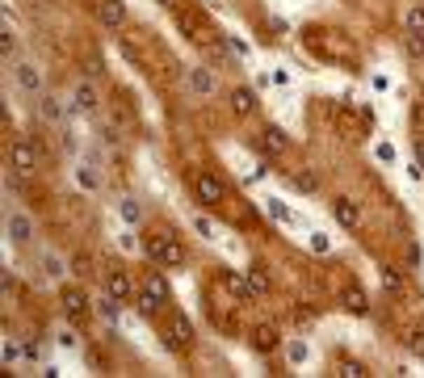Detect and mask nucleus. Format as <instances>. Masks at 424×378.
<instances>
[{
	"label": "nucleus",
	"mask_w": 424,
	"mask_h": 378,
	"mask_svg": "<svg viewBox=\"0 0 424 378\" xmlns=\"http://www.w3.org/2000/svg\"><path fill=\"white\" fill-rule=\"evenodd\" d=\"M143 252H147L156 265H164V269H181V265H185V248H181V240H177L172 231H151V236H143Z\"/></svg>",
	"instance_id": "f257e3e1"
},
{
	"label": "nucleus",
	"mask_w": 424,
	"mask_h": 378,
	"mask_svg": "<svg viewBox=\"0 0 424 378\" xmlns=\"http://www.w3.org/2000/svg\"><path fill=\"white\" fill-rule=\"evenodd\" d=\"M164 303H168V282H164L160 274H147V278H143V286H139L135 311H139L143 320H156V316L164 311Z\"/></svg>",
	"instance_id": "f03ea898"
},
{
	"label": "nucleus",
	"mask_w": 424,
	"mask_h": 378,
	"mask_svg": "<svg viewBox=\"0 0 424 378\" xmlns=\"http://www.w3.org/2000/svg\"><path fill=\"white\" fill-rule=\"evenodd\" d=\"M38 118L46 126H67L71 118V101H59L55 93H38Z\"/></svg>",
	"instance_id": "7ed1b4c3"
},
{
	"label": "nucleus",
	"mask_w": 424,
	"mask_h": 378,
	"mask_svg": "<svg viewBox=\"0 0 424 378\" xmlns=\"http://www.w3.org/2000/svg\"><path fill=\"white\" fill-rule=\"evenodd\" d=\"M164 341H168V349H177V353H189L193 349V324H189V316H172L168 320V328H164Z\"/></svg>",
	"instance_id": "20e7f679"
},
{
	"label": "nucleus",
	"mask_w": 424,
	"mask_h": 378,
	"mask_svg": "<svg viewBox=\"0 0 424 378\" xmlns=\"http://www.w3.org/2000/svg\"><path fill=\"white\" fill-rule=\"evenodd\" d=\"M105 295H109L114 303H135V299H139V286L130 282L126 269H109V274H105Z\"/></svg>",
	"instance_id": "39448f33"
},
{
	"label": "nucleus",
	"mask_w": 424,
	"mask_h": 378,
	"mask_svg": "<svg viewBox=\"0 0 424 378\" xmlns=\"http://www.w3.org/2000/svg\"><path fill=\"white\" fill-rule=\"evenodd\" d=\"M193 194H198V202H202L206 210H210V206H223V181H219L214 173H198Z\"/></svg>",
	"instance_id": "423d86ee"
},
{
	"label": "nucleus",
	"mask_w": 424,
	"mask_h": 378,
	"mask_svg": "<svg viewBox=\"0 0 424 378\" xmlns=\"http://www.w3.org/2000/svg\"><path fill=\"white\" fill-rule=\"evenodd\" d=\"M97 105H101V97H97V88H93L88 80H80V84L71 88V114H80V118H88V114H97Z\"/></svg>",
	"instance_id": "0eeeda50"
},
{
	"label": "nucleus",
	"mask_w": 424,
	"mask_h": 378,
	"mask_svg": "<svg viewBox=\"0 0 424 378\" xmlns=\"http://www.w3.org/2000/svg\"><path fill=\"white\" fill-rule=\"evenodd\" d=\"M13 80H17L21 93H34V97L42 93V72H38L34 63H21V59H17V63H13Z\"/></svg>",
	"instance_id": "6e6552de"
},
{
	"label": "nucleus",
	"mask_w": 424,
	"mask_h": 378,
	"mask_svg": "<svg viewBox=\"0 0 424 378\" xmlns=\"http://www.w3.org/2000/svg\"><path fill=\"white\" fill-rule=\"evenodd\" d=\"M8 164H13V173L29 177V173L38 168V151H34V143H13V151H8Z\"/></svg>",
	"instance_id": "1a4fd4ad"
},
{
	"label": "nucleus",
	"mask_w": 424,
	"mask_h": 378,
	"mask_svg": "<svg viewBox=\"0 0 424 378\" xmlns=\"http://www.w3.org/2000/svg\"><path fill=\"white\" fill-rule=\"evenodd\" d=\"M63 316L80 324V320L88 316V295H84V290H76V286H67V290H63Z\"/></svg>",
	"instance_id": "9d476101"
},
{
	"label": "nucleus",
	"mask_w": 424,
	"mask_h": 378,
	"mask_svg": "<svg viewBox=\"0 0 424 378\" xmlns=\"http://www.w3.org/2000/svg\"><path fill=\"white\" fill-rule=\"evenodd\" d=\"M231 114H235V118H252V114H257V93H252L248 84L231 88Z\"/></svg>",
	"instance_id": "9b49d317"
},
{
	"label": "nucleus",
	"mask_w": 424,
	"mask_h": 378,
	"mask_svg": "<svg viewBox=\"0 0 424 378\" xmlns=\"http://www.w3.org/2000/svg\"><path fill=\"white\" fill-rule=\"evenodd\" d=\"M261 147H265L269 156H286V151H290V135H286L282 126H265V130H261Z\"/></svg>",
	"instance_id": "f8f14e48"
},
{
	"label": "nucleus",
	"mask_w": 424,
	"mask_h": 378,
	"mask_svg": "<svg viewBox=\"0 0 424 378\" xmlns=\"http://www.w3.org/2000/svg\"><path fill=\"white\" fill-rule=\"evenodd\" d=\"M97 17H101L105 29H122V21H126V4H122V0H101V4H97Z\"/></svg>",
	"instance_id": "ddd939ff"
},
{
	"label": "nucleus",
	"mask_w": 424,
	"mask_h": 378,
	"mask_svg": "<svg viewBox=\"0 0 424 378\" xmlns=\"http://www.w3.org/2000/svg\"><path fill=\"white\" fill-rule=\"evenodd\" d=\"M332 210H336V223H341V227H349V231L362 223V206H357L353 198H336V202H332Z\"/></svg>",
	"instance_id": "4468645a"
},
{
	"label": "nucleus",
	"mask_w": 424,
	"mask_h": 378,
	"mask_svg": "<svg viewBox=\"0 0 424 378\" xmlns=\"http://www.w3.org/2000/svg\"><path fill=\"white\" fill-rule=\"evenodd\" d=\"M189 88H193L198 97H210V93L219 88V80H214L210 67H189Z\"/></svg>",
	"instance_id": "2eb2a0df"
},
{
	"label": "nucleus",
	"mask_w": 424,
	"mask_h": 378,
	"mask_svg": "<svg viewBox=\"0 0 424 378\" xmlns=\"http://www.w3.org/2000/svg\"><path fill=\"white\" fill-rule=\"evenodd\" d=\"M8 240L13 244H29L34 240V219L29 215H8Z\"/></svg>",
	"instance_id": "dca6fc26"
},
{
	"label": "nucleus",
	"mask_w": 424,
	"mask_h": 378,
	"mask_svg": "<svg viewBox=\"0 0 424 378\" xmlns=\"http://www.w3.org/2000/svg\"><path fill=\"white\" fill-rule=\"evenodd\" d=\"M341 307H345L349 316H370V299H366V290H357V286H349V290L341 295Z\"/></svg>",
	"instance_id": "f3484780"
},
{
	"label": "nucleus",
	"mask_w": 424,
	"mask_h": 378,
	"mask_svg": "<svg viewBox=\"0 0 424 378\" xmlns=\"http://www.w3.org/2000/svg\"><path fill=\"white\" fill-rule=\"evenodd\" d=\"M278 341H282V337H278V328H273V324L252 328V349H257V353H273V349H278Z\"/></svg>",
	"instance_id": "a211bd4d"
},
{
	"label": "nucleus",
	"mask_w": 424,
	"mask_h": 378,
	"mask_svg": "<svg viewBox=\"0 0 424 378\" xmlns=\"http://www.w3.org/2000/svg\"><path fill=\"white\" fill-rule=\"evenodd\" d=\"M118 219L130 223V227H139V223H143V206H139V198H130V194L118 198Z\"/></svg>",
	"instance_id": "6ab92c4d"
},
{
	"label": "nucleus",
	"mask_w": 424,
	"mask_h": 378,
	"mask_svg": "<svg viewBox=\"0 0 424 378\" xmlns=\"http://www.w3.org/2000/svg\"><path fill=\"white\" fill-rule=\"evenodd\" d=\"M76 181H80L84 189H101V173H97V160H93V156L76 168Z\"/></svg>",
	"instance_id": "aec40b11"
},
{
	"label": "nucleus",
	"mask_w": 424,
	"mask_h": 378,
	"mask_svg": "<svg viewBox=\"0 0 424 378\" xmlns=\"http://www.w3.org/2000/svg\"><path fill=\"white\" fill-rule=\"evenodd\" d=\"M383 286H387L391 295H404V290H408V282H404V274H399L395 265H387V269H383Z\"/></svg>",
	"instance_id": "412c9836"
},
{
	"label": "nucleus",
	"mask_w": 424,
	"mask_h": 378,
	"mask_svg": "<svg viewBox=\"0 0 424 378\" xmlns=\"http://www.w3.org/2000/svg\"><path fill=\"white\" fill-rule=\"evenodd\" d=\"M404 25H408V34H424V0H420V4H412V8H408Z\"/></svg>",
	"instance_id": "4be33fe9"
},
{
	"label": "nucleus",
	"mask_w": 424,
	"mask_h": 378,
	"mask_svg": "<svg viewBox=\"0 0 424 378\" xmlns=\"http://www.w3.org/2000/svg\"><path fill=\"white\" fill-rule=\"evenodd\" d=\"M223 282H227V286H231V295H240V299H248V295H252V290H248V278H240L235 269H227V274H223Z\"/></svg>",
	"instance_id": "5701e85b"
},
{
	"label": "nucleus",
	"mask_w": 424,
	"mask_h": 378,
	"mask_svg": "<svg viewBox=\"0 0 424 378\" xmlns=\"http://www.w3.org/2000/svg\"><path fill=\"white\" fill-rule=\"evenodd\" d=\"M366 374H370V370H366L362 362H341V366H336V378H366Z\"/></svg>",
	"instance_id": "b1692460"
},
{
	"label": "nucleus",
	"mask_w": 424,
	"mask_h": 378,
	"mask_svg": "<svg viewBox=\"0 0 424 378\" xmlns=\"http://www.w3.org/2000/svg\"><path fill=\"white\" fill-rule=\"evenodd\" d=\"M248 290H252V295H265V290H269V278H265L261 269H248Z\"/></svg>",
	"instance_id": "393cba45"
},
{
	"label": "nucleus",
	"mask_w": 424,
	"mask_h": 378,
	"mask_svg": "<svg viewBox=\"0 0 424 378\" xmlns=\"http://www.w3.org/2000/svg\"><path fill=\"white\" fill-rule=\"evenodd\" d=\"M404 46L412 59H424V34H404Z\"/></svg>",
	"instance_id": "a878e982"
},
{
	"label": "nucleus",
	"mask_w": 424,
	"mask_h": 378,
	"mask_svg": "<svg viewBox=\"0 0 424 378\" xmlns=\"http://www.w3.org/2000/svg\"><path fill=\"white\" fill-rule=\"evenodd\" d=\"M42 274H46V278H59V274H63V261H59L55 252H46V257H42Z\"/></svg>",
	"instance_id": "bb28decb"
},
{
	"label": "nucleus",
	"mask_w": 424,
	"mask_h": 378,
	"mask_svg": "<svg viewBox=\"0 0 424 378\" xmlns=\"http://www.w3.org/2000/svg\"><path fill=\"white\" fill-rule=\"evenodd\" d=\"M290 362H294V366L307 362V345H303V341H290Z\"/></svg>",
	"instance_id": "cd10ccee"
},
{
	"label": "nucleus",
	"mask_w": 424,
	"mask_h": 378,
	"mask_svg": "<svg viewBox=\"0 0 424 378\" xmlns=\"http://www.w3.org/2000/svg\"><path fill=\"white\" fill-rule=\"evenodd\" d=\"M118 50H122V55H126V59H130V63H143V59H139V50H135V46H130V42H126V38H118Z\"/></svg>",
	"instance_id": "c85d7f7f"
},
{
	"label": "nucleus",
	"mask_w": 424,
	"mask_h": 378,
	"mask_svg": "<svg viewBox=\"0 0 424 378\" xmlns=\"http://www.w3.org/2000/svg\"><path fill=\"white\" fill-rule=\"evenodd\" d=\"M269 210H273V215H278V219H282V223H290V219H294V215H290V210H286V206H282V202H278V198H269Z\"/></svg>",
	"instance_id": "c756f323"
},
{
	"label": "nucleus",
	"mask_w": 424,
	"mask_h": 378,
	"mask_svg": "<svg viewBox=\"0 0 424 378\" xmlns=\"http://www.w3.org/2000/svg\"><path fill=\"white\" fill-rule=\"evenodd\" d=\"M294 185H299V189H307V194H311V189H315V177H311V173H299V177H294Z\"/></svg>",
	"instance_id": "7c9ffc66"
},
{
	"label": "nucleus",
	"mask_w": 424,
	"mask_h": 378,
	"mask_svg": "<svg viewBox=\"0 0 424 378\" xmlns=\"http://www.w3.org/2000/svg\"><path fill=\"white\" fill-rule=\"evenodd\" d=\"M408 349H412V353H420V358H424V332H412V337H408Z\"/></svg>",
	"instance_id": "2f4dec72"
},
{
	"label": "nucleus",
	"mask_w": 424,
	"mask_h": 378,
	"mask_svg": "<svg viewBox=\"0 0 424 378\" xmlns=\"http://www.w3.org/2000/svg\"><path fill=\"white\" fill-rule=\"evenodd\" d=\"M311 248H315V252H328L332 244H328V236H320V231H315V236H311Z\"/></svg>",
	"instance_id": "473e14b6"
},
{
	"label": "nucleus",
	"mask_w": 424,
	"mask_h": 378,
	"mask_svg": "<svg viewBox=\"0 0 424 378\" xmlns=\"http://www.w3.org/2000/svg\"><path fill=\"white\" fill-rule=\"evenodd\" d=\"M193 227H198V231H202V236H206V240H214V227H210V223H206V219H198V223H193Z\"/></svg>",
	"instance_id": "72a5a7b5"
},
{
	"label": "nucleus",
	"mask_w": 424,
	"mask_h": 378,
	"mask_svg": "<svg viewBox=\"0 0 424 378\" xmlns=\"http://www.w3.org/2000/svg\"><path fill=\"white\" fill-rule=\"evenodd\" d=\"M412 151H416V164H420V168H424V143H416Z\"/></svg>",
	"instance_id": "f704fd0d"
},
{
	"label": "nucleus",
	"mask_w": 424,
	"mask_h": 378,
	"mask_svg": "<svg viewBox=\"0 0 424 378\" xmlns=\"http://www.w3.org/2000/svg\"><path fill=\"white\" fill-rule=\"evenodd\" d=\"M156 4H168V8H172V4H177V0H156Z\"/></svg>",
	"instance_id": "c9c22d12"
}]
</instances>
